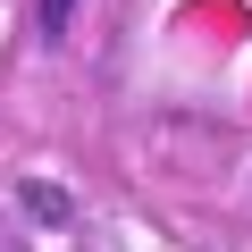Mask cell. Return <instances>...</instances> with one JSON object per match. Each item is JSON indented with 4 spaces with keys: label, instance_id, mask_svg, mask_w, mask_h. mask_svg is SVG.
Returning <instances> with one entry per match:
<instances>
[{
    "label": "cell",
    "instance_id": "obj_1",
    "mask_svg": "<svg viewBox=\"0 0 252 252\" xmlns=\"http://www.w3.org/2000/svg\"><path fill=\"white\" fill-rule=\"evenodd\" d=\"M42 17H51V26H67V0H42Z\"/></svg>",
    "mask_w": 252,
    "mask_h": 252
}]
</instances>
